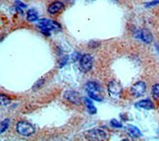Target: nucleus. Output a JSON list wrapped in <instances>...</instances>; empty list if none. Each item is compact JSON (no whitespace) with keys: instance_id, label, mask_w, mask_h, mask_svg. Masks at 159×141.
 Here are the masks:
<instances>
[{"instance_id":"20e7f679","label":"nucleus","mask_w":159,"mask_h":141,"mask_svg":"<svg viewBox=\"0 0 159 141\" xmlns=\"http://www.w3.org/2000/svg\"><path fill=\"white\" fill-rule=\"evenodd\" d=\"M122 91H123V88H122L121 84L118 82L112 81L108 83V92L112 97H120L122 94Z\"/></svg>"},{"instance_id":"39448f33","label":"nucleus","mask_w":159,"mask_h":141,"mask_svg":"<svg viewBox=\"0 0 159 141\" xmlns=\"http://www.w3.org/2000/svg\"><path fill=\"white\" fill-rule=\"evenodd\" d=\"M38 26L42 29H48V30H52V29H60L61 27L60 24L54 21L51 20H47V19H42L39 21Z\"/></svg>"},{"instance_id":"f3484780","label":"nucleus","mask_w":159,"mask_h":141,"mask_svg":"<svg viewBox=\"0 0 159 141\" xmlns=\"http://www.w3.org/2000/svg\"><path fill=\"white\" fill-rule=\"evenodd\" d=\"M8 126H9V120H8V119H6V120L2 121H1V130H0L1 133H3L6 130H7Z\"/></svg>"},{"instance_id":"7ed1b4c3","label":"nucleus","mask_w":159,"mask_h":141,"mask_svg":"<svg viewBox=\"0 0 159 141\" xmlns=\"http://www.w3.org/2000/svg\"><path fill=\"white\" fill-rule=\"evenodd\" d=\"M16 130H17L18 133L21 134V135H23V136H30V135H32V134L34 133V126L28 121H22L18 122L17 126H16Z\"/></svg>"},{"instance_id":"9b49d317","label":"nucleus","mask_w":159,"mask_h":141,"mask_svg":"<svg viewBox=\"0 0 159 141\" xmlns=\"http://www.w3.org/2000/svg\"><path fill=\"white\" fill-rule=\"evenodd\" d=\"M137 108H140V109H144V110H152L154 108L153 103H152L150 100L145 99V100H142L136 104Z\"/></svg>"},{"instance_id":"4468645a","label":"nucleus","mask_w":159,"mask_h":141,"mask_svg":"<svg viewBox=\"0 0 159 141\" xmlns=\"http://www.w3.org/2000/svg\"><path fill=\"white\" fill-rule=\"evenodd\" d=\"M28 20L30 22H34L38 20V13H36V11L34 10V9H30L29 10L28 12Z\"/></svg>"},{"instance_id":"aec40b11","label":"nucleus","mask_w":159,"mask_h":141,"mask_svg":"<svg viewBox=\"0 0 159 141\" xmlns=\"http://www.w3.org/2000/svg\"><path fill=\"white\" fill-rule=\"evenodd\" d=\"M67 61H68V56H65L62 60H60V64H59V66H60V68L61 67H63L66 63H67Z\"/></svg>"},{"instance_id":"6ab92c4d","label":"nucleus","mask_w":159,"mask_h":141,"mask_svg":"<svg viewBox=\"0 0 159 141\" xmlns=\"http://www.w3.org/2000/svg\"><path fill=\"white\" fill-rule=\"evenodd\" d=\"M110 124H111V126H114V127H117V128L122 127V124H121L120 121H118L117 120H111V121H110Z\"/></svg>"},{"instance_id":"0eeeda50","label":"nucleus","mask_w":159,"mask_h":141,"mask_svg":"<svg viewBox=\"0 0 159 141\" xmlns=\"http://www.w3.org/2000/svg\"><path fill=\"white\" fill-rule=\"evenodd\" d=\"M80 65L84 72L90 71V69L93 68V58H91L90 55L84 54V56H82L81 60H80Z\"/></svg>"},{"instance_id":"a211bd4d","label":"nucleus","mask_w":159,"mask_h":141,"mask_svg":"<svg viewBox=\"0 0 159 141\" xmlns=\"http://www.w3.org/2000/svg\"><path fill=\"white\" fill-rule=\"evenodd\" d=\"M1 103H2V105H8V104L10 103V99L9 98L4 95V94H1Z\"/></svg>"},{"instance_id":"f8f14e48","label":"nucleus","mask_w":159,"mask_h":141,"mask_svg":"<svg viewBox=\"0 0 159 141\" xmlns=\"http://www.w3.org/2000/svg\"><path fill=\"white\" fill-rule=\"evenodd\" d=\"M126 130L128 131V133L130 134V135L134 136V137H139L142 135V133H140V130H139L138 127H136L134 126H128L126 127Z\"/></svg>"},{"instance_id":"f03ea898","label":"nucleus","mask_w":159,"mask_h":141,"mask_svg":"<svg viewBox=\"0 0 159 141\" xmlns=\"http://www.w3.org/2000/svg\"><path fill=\"white\" fill-rule=\"evenodd\" d=\"M84 137L88 140H95V141H100V140H105L108 138V133L103 130L102 128H93L84 132Z\"/></svg>"},{"instance_id":"6e6552de","label":"nucleus","mask_w":159,"mask_h":141,"mask_svg":"<svg viewBox=\"0 0 159 141\" xmlns=\"http://www.w3.org/2000/svg\"><path fill=\"white\" fill-rule=\"evenodd\" d=\"M64 97H65L66 100H68L72 104H76V105H79V104L81 103V98H80L79 94L77 92H75V91H73V90L66 91L65 94H64Z\"/></svg>"},{"instance_id":"4be33fe9","label":"nucleus","mask_w":159,"mask_h":141,"mask_svg":"<svg viewBox=\"0 0 159 141\" xmlns=\"http://www.w3.org/2000/svg\"><path fill=\"white\" fill-rule=\"evenodd\" d=\"M15 4L17 5V6H19V7H22V8H27V5L26 4H24V3H22V2H20V1H17L15 2Z\"/></svg>"},{"instance_id":"412c9836","label":"nucleus","mask_w":159,"mask_h":141,"mask_svg":"<svg viewBox=\"0 0 159 141\" xmlns=\"http://www.w3.org/2000/svg\"><path fill=\"white\" fill-rule=\"evenodd\" d=\"M157 4H159V0H156V1H152V2L146 3L145 6H146V7H151V6H154V5H157Z\"/></svg>"},{"instance_id":"f257e3e1","label":"nucleus","mask_w":159,"mask_h":141,"mask_svg":"<svg viewBox=\"0 0 159 141\" xmlns=\"http://www.w3.org/2000/svg\"><path fill=\"white\" fill-rule=\"evenodd\" d=\"M85 89L88 91V94L90 99L95 100V101H102V96H101V91L99 84L94 82H89L85 84Z\"/></svg>"},{"instance_id":"ddd939ff","label":"nucleus","mask_w":159,"mask_h":141,"mask_svg":"<svg viewBox=\"0 0 159 141\" xmlns=\"http://www.w3.org/2000/svg\"><path fill=\"white\" fill-rule=\"evenodd\" d=\"M84 103H85V105H87V107H88V110H89V112L90 113V114H95L96 113V108L93 106V102H91L89 98H84Z\"/></svg>"},{"instance_id":"423d86ee","label":"nucleus","mask_w":159,"mask_h":141,"mask_svg":"<svg viewBox=\"0 0 159 141\" xmlns=\"http://www.w3.org/2000/svg\"><path fill=\"white\" fill-rule=\"evenodd\" d=\"M145 89H146L145 83L143 82H138L132 86L131 92L134 97H139L145 92Z\"/></svg>"},{"instance_id":"dca6fc26","label":"nucleus","mask_w":159,"mask_h":141,"mask_svg":"<svg viewBox=\"0 0 159 141\" xmlns=\"http://www.w3.org/2000/svg\"><path fill=\"white\" fill-rule=\"evenodd\" d=\"M44 82H45V81H44V78H39V81L34 84L33 89H34V90H38V89L41 88V87H42V85L44 84Z\"/></svg>"},{"instance_id":"5701e85b","label":"nucleus","mask_w":159,"mask_h":141,"mask_svg":"<svg viewBox=\"0 0 159 141\" xmlns=\"http://www.w3.org/2000/svg\"><path fill=\"white\" fill-rule=\"evenodd\" d=\"M78 58H79V54L78 53H75L74 56H73V60L76 61V60H78Z\"/></svg>"},{"instance_id":"1a4fd4ad","label":"nucleus","mask_w":159,"mask_h":141,"mask_svg":"<svg viewBox=\"0 0 159 141\" xmlns=\"http://www.w3.org/2000/svg\"><path fill=\"white\" fill-rule=\"evenodd\" d=\"M138 37L142 39L143 42H145V43H150V42L152 41V39H153L151 33L146 29L139 30V32H138Z\"/></svg>"},{"instance_id":"b1692460","label":"nucleus","mask_w":159,"mask_h":141,"mask_svg":"<svg viewBox=\"0 0 159 141\" xmlns=\"http://www.w3.org/2000/svg\"><path fill=\"white\" fill-rule=\"evenodd\" d=\"M157 50H158V52H159V46H157Z\"/></svg>"},{"instance_id":"2eb2a0df","label":"nucleus","mask_w":159,"mask_h":141,"mask_svg":"<svg viewBox=\"0 0 159 141\" xmlns=\"http://www.w3.org/2000/svg\"><path fill=\"white\" fill-rule=\"evenodd\" d=\"M152 95H153L155 99H159V83L153 85V87H152Z\"/></svg>"},{"instance_id":"9d476101","label":"nucleus","mask_w":159,"mask_h":141,"mask_svg":"<svg viewBox=\"0 0 159 141\" xmlns=\"http://www.w3.org/2000/svg\"><path fill=\"white\" fill-rule=\"evenodd\" d=\"M64 9V4L60 1H56L52 3L51 5H49V7H48V13L49 14H57L59 12H61Z\"/></svg>"}]
</instances>
